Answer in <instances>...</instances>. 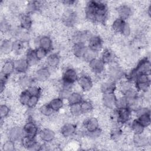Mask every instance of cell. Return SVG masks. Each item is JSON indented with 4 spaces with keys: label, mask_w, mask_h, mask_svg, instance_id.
<instances>
[{
    "label": "cell",
    "mask_w": 151,
    "mask_h": 151,
    "mask_svg": "<svg viewBox=\"0 0 151 151\" xmlns=\"http://www.w3.org/2000/svg\"><path fill=\"white\" fill-rule=\"evenodd\" d=\"M117 96L114 93L104 94L102 96L101 102L103 106L108 109H114Z\"/></svg>",
    "instance_id": "e0dca14e"
},
{
    "label": "cell",
    "mask_w": 151,
    "mask_h": 151,
    "mask_svg": "<svg viewBox=\"0 0 151 151\" xmlns=\"http://www.w3.org/2000/svg\"><path fill=\"white\" fill-rule=\"evenodd\" d=\"M25 58H26L30 67L35 65L39 62V61L36 57L35 54V50L32 48H29L27 50Z\"/></svg>",
    "instance_id": "74e56055"
},
{
    "label": "cell",
    "mask_w": 151,
    "mask_h": 151,
    "mask_svg": "<svg viewBox=\"0 0 151 151\" xmlns=\"http://www.w3.org/2000/svg\"><path fill=\"white\" fill-rule=\"evenodd\" d=\"M122 134L123 132L122 130L119 127H116L111 130L110 133V137L113 140H117L121 137Z\"/></svg>",
    "instance_id": "f5cc1de1"
},
{
    "label": "cell",
    "mask_w": 151,
    "mask_h": 151,
    "mask_svg": "<svg viewBox=\"0 0 151 151\" xmlns=\"http://www.w3.org/2000/svg\"><path fill=\"white\" fill-rule=\"evenodd\" d=\"M19 27L22 30L29 31L32 25V20L30 16V14L28 13H23L19 15Z\"/></svg>",
    "instance_id": "d6986e66"
},
{
    "label": "cell",
    "mask_w": 151,
    "mask_h": 151,
    "mask_svg": "<svg viewBox=\"0 0 151 151\" xmlns=\"http://www.w3.org/2000/svg\"><path fill=\"white\" fill-rule=\"evenodd\" d=\"M77 83L84 92L89 91L93 87V81L92 78L86 74H83L78 76Z\"/></svg>",
    "instance_id": "8fae6325"
},
{
    "label": "cell",
    "mask_w": 151,
    "mask_h": 151,
    "mask_svg": "<svg viewBox=\"0 0 151 151\" xmlns=\"http://www.w3.org/2000/svg\"><path fill=\"white\" fill-rule=\"evenodd\" d=\"M61 57L57 52L49 53L45 58L46 64L49 68H55L60 64Z\"/></svg>",
    "instance_id": "ffe728a7"
},
{
    "label": "cell",
    "mask_w": 151,
    "mask_h": 151,
    "mask_svg": "<svg viewBox=\"0 0 151 151\" xmlns=\"http://www.w3.org/2000/svg\"><path fill=\"white\" fill-rule=\"evenodd\" d=\"M84 134L86 136H87V137L91 138V139H96L99 137L101 133H102V130H101L100 128L97 129L96 130L92 131V132H84Z\"/></svg>",
    "instance_id": "db71d44e"
},
{
    "label": "cell",
    "mask_w": 151,
    "mask_h": 151,
    "mask_svg": "<svg viewBox=\"0 0 151 151\" xmlns=\"http://www.w3.org/2000/svg\"><path fill=\"white\" fill-rule=\"evenodd\" d=\"M131 31H132V29H131L130 25L129 24V22H126L121 34L125 37H128L131 34Z\"/></svg>",
    "instance_id": "9f6ffc18"
},
{
    "label": "cell",
    "mask_w": 151,
    "mask_h": 151,
    "mask_svg": "<svg viewBox=\"0 0 151 151\" xmlns=\"http://www.w3.org/2000/svg\"><path fill=\"white\" fill-rule=\"evenodd\" d=\"M126 74L123 68L117 64L116 63H114L109 65L107 71L109 80L117 83L125 77Z\"/></svg>",
    "instance_id": "3957f363"
},
{
    "label": "cell",
    "mask_w": 151,
    "mask_h": 151,
    "mask_svg": "<svg viewBox=\"0 0 151 151\" xmlns=\"http://www.w3.org/2000/svg\"><path fill=\"white\" fill-rule=\"evenodd\" d=\"M78 78V74L76 70L73 67H68L63 73L61 81L74 85L77 82Z\"/></svg>",
    "instance_id": "52a82bcc"
},
{
    "label": "cell",
    "mask_w": 151,
    "mask_h": 151,
    "mask_svg": "<svg viewBox=\"0 0 151 151\" xmlns=\"http://www.w3.org/2000/svg\"><path fill=\"white\" fill-rule=\"evenodd\" d=\"M11 26L5 19H2L1 21V31L4 33L8 32Z\"/></svg>",
    "instance_id": "11a10c76"
},
{
    "label": "cell",
    "mask_w": 151,
    "mask_h": 151,
    "mask_svg": "<svg viewBox=\"0 0 151 151\" xmlns=\"http://www.w3.org/2000/svg\"><path fill=\"white\" fill-rule=\"evenodd\" d=\"M127 21L121 18H116L111 24V28L113 31L116 33L122 34L124 25Z\"/></svg>",
    "instance_id": "d6a6232c"
},
{
    "label": "cell",
    "mask_w": 151,
    "mask_h": 151,
    "mask_svg": "<svg viewBox=\"0 0 151 151\" xmlns=\"http://www.w3.org/2000/svg\"><path fill=\"white\" fill-rule=\"evenodd\" d=\"M87 46L92 50L99 52L103 47V39L99 35H91L87 41Z\"/></svg>",
    "instance_id": "ba28073f"
},
{
    "label": "cell",
    "mask_w": 151,
    "mask_h": 151,
    "mask_svg": "<svg viewBox=\"0 0 151 151\" xmlns=\"http://www.w3.org/2000/svg\"><path fill=\"white\" fill-rule=\"evenodd\" d=\"M129 129L133 132V134H140L144 133L145 128L137 120L134 119L129 124Z\"/></svg>",
    "instance_id": "e575fe53"
},
{
    "label": "cell",
    "mask_w": 151,
    "mask_h": 151,
    "mask_svg": "<svg viewBox=\"0 0 151 151\" xmlns=\"http://www.w3.org/2000/svg\"><path fill=\"white\" fill-rule=\"evenodd\" d=\"M88 67L90 71L96 75L101 74L106 69V64L98 57L93 59L88 63Z\"/></svg>",
    "instance_id": "30bf717a"
},
{
    "label": "cell",
    "mask_w": 151,
    "mask_h": 151,
    "mask_svg": "<svg viewBox=\"0 0 151 151\" xmlns=\"http://www.w3.org/2000/svg\"><path fill=\"white\" fill-rule=\"evenodd\" d=\"M133 83L134 84V88L137 92L146 93L150 89V74H140L136 77Z\"/></svg>",
    "instance_id": "7a4b0ae2"
},
{
    "label": "cell",
    "mask_w": 151,
    "mask_h": 151,
    "mask_svg": "<svg viewBox=\"0 0 151 151\" xmlns=\"http://www.w3.org/2000/svg\"><path fill=\"white\" fill-rule=\"evenodd\" d=\"M128 107V100L126 96L122 95L119 97H117L115 109H122Z\"/></svg>",
    "instance_id": "7bdbcfd3"
},
{
    "label": "cell",
    "mask_w": 151,
    "mask_h": 151,
    "mask_svg": "<svg viewBox=\"0 0 151 151\" xmlns=\"http://www.w3.org/2000/svg\"><path fill=\"white\" fill-rule=\"evenodd\" d=\"M1 71V76L9 78L15 71L14 60L11 59L5 60L2 64Z\"/></svg>",
    "instance_id": "4fadbf2b"
},
{
    "label": "cell",
    "mask_w": 151,
    "mask_h": 151,
    "mask_svg": "<svg viewBox=\"0 0 151 151\" xmlns=\"http://www.w3.org/2000/svg\"><path fill=\"white\" fill-rule=\"evenodd\" d=\"M91 35L87 31H77L74 33L72 39L74 42H83L86 44Z\"/></svg>",
    "instance_id": "4316f807"
},
{
    "label": "cell",
    "mask_w": 151,
    "mask_h": 151,
    "mask_svg": "<svg viewBox=\"0 0 151 151\" xmlns=\"http://www.w3.org/2000/svg\"><path fill=\"white\" fill-rule=\"evenodd\" d=\"M68 109L71 115L74 117H78L83 114L80 109V104L68 105Z\"/></svg>",
    "instance_id": "f6af8a7d"
},
{
    "label": "cell",
    "mask_w": 151,
    "mask_h": 151,
    "mask_svg": "<svg viewBox=\"0 0 151 151\" xmlns=\"http://www.w3.org/2000/svg\"><path fill=\"white\" fill-rule=\"evenodd\" d=\"M34 50H35V54L36 57L39 61L44 59H45L48 54H49L47 51H45V50H44L43 48L40 47H36L35 48H34Z\"/></svg>",
    "instance_id": "7dc6e473"
},
{
    "label": "cell",
    "mask_w": 151,
    "mask_h": 151,
    "mask_svg": "<svg viewBox=\"0 0 151 151\" xmlns=\"http://www.w3.org/2000/svg\"><path fill=\"white\" fill-rule=\"evenodd\" d=\"M22 146L28 150H40L41 144L38 142L35 138L24 137L21 142Z\"/></svg>",
    "instance_id": "5bb4252c"
},
{
    "label": "cell",
    "mask_w": 151,
    "mask_h": 151,
    "mask_svg": "<svg viewBox=\"0 0 151 151\" xmlns=\"http://www.w3.org/2000/svg\"><path fill=\"white\" fill-rule=\"evenodd\" d=\"M114 112L117 123L122 125L129 122L132 114V111L128 107L119 109H114Z\"/></svg>",
    "instance_id": "5b68a950"
},
{
    "label": "cell",
    "mask_w": 151,
    "mask_h": 151,
    "mask_svg": "<svg viewBox=\"0 0 151 151\" xmlns=\"http://www.w3.org/2000/svg\"><path fill=\"white\" fill-rule=\"evenodd\" d=\"M80 109L83 114L88 113L91 112L94 108L93 104L91 101L87 100H83L80 103Z\"/></svg>",
    "instance_id": "ab89813d"
},
{
    "label": "cell",
    "mask_w": 151,
    "mask_h": 151,
    "mask_svg": "<svg viewBox=\"0 0 151 151\" xmlns=\"http://www.w3.org/2000/svg\"><path fill=\"white\" fill-rule=\"evenodd\" d=\"M10 107L6 104H1L0 105V117L1 120H4L8 117L10 114Z\"/></svg>",
    "instance_id": "bcb514c9"
},
{
    "label": "cell",
    "mask_w": 151,
    "mask_h": 151,
    "mask_svg": "<svg viewBox=\"0 0 151 151\" xmlns=\"http://www.w3.org/2000/svg\"><path fill=\"white\" fill-rule=\"evenodd\" d=\"M100 91L103 94L114 93L117 88V83L110 80L104 81L100 86Z\"/></svg>",
    "instance_id": "cb8c5ba5"
},
{
    "label": "cell",
    "mask_w": 151,
    "mask_h": 151,
    "mask_svg": "<svg viewBox=\"0 0 151 151\" xmlns=\"http://www.w3.org/2000/svg\"><path fill=\"white\" fill-rule=\"evenodd\" d=\"M42 3L41 1H29L27 5V13L30 14L31 13L38 11L42 6Z\"/></svg>",
    "instance_id": "f35d334b"
},
{
    "label": "cell",
    "mask_w": 151,
    "mask_h": 151,
    "mask_svg": "<svg viewBox=\"0 0 151 151\" xmlns=\"http://www.w3.org/2000/svg\"><path fill=\"white\" fill-rule=\"evenodd\" d=\"M38 47H40L48 53H50L53 49V42L51 38L46 35H42L38 38Z\"/></svg>",
    "instance_id": "2e32d148"
},
{
    "label": "cell",
    "mask_w": 151,
    "mask_h": 151,
    "mask_svg": "<svg viewBox=\"0 0 151 151\" xmlns=\"http://www.w3.org/2000/svg\"><path fill=\"white\" fill-rule=\"evenodd\" d=\"M51 76L50 68L47 66L38 68L34 73L33 77L35 81L43 83L47 81Z\"/></svg>",
    "instance_id": "9c48e42d"
},
{
    "label": "cell",
    "mask_w": 151,
    "mask_h": 151,
    "mask_svg": "<svg viewBox=\"0 0 151 151\" xmlns=\"http://www.w3.org/2000/svg\"><path fill=\"white\" fill-rule=\"evenodd\" d=\"M38 136L42 142L48 143L54 141L56 137V133L52 129L45 127L39 131Z\"/></svg>",
    "instance_id": "7c38bea8"
},
{
    "label": "cell",
    "mask_w": 151,
    "mask_h": 151,
    "mask_svg": "<svg viewBox=\"0 0 151 151\" xmlns=\"http://www.w3.org/2000/svg\"><path fill=\"white\" fill-rule=\"evenodd\" d=\"M13 41L10 39H4L1 41L0 45V51L2 54L7 55L11 53L12 49Z\"/></svg>",
    "instance_id": "f546056e"
},
{
    "label": "cell",
    "mask_w": 151,
    "mask_h": 151,
    "mask_svg": "<svg viewBox=\"0 0 151 151\" xmlns=\"http://www.w3.org/2000/svg\"><path fill=\"white\" fill-rule=\"evenodd\" d=\"M83 126L85 129V132H92L100 128L99 122L98 119L94 116H90L86 118L83 121Z\"/></svg>",
    "instance_id": "ac0fdd59"
},
{
    "label": "cell",
    "mask_w": 151,
    "mask_h": 151,
    "mask_svg": "<svg viewBox=\"0 0 151 151\" xmlns=\"http://www.w3.org/2000/svg\"><path fill=\"white\" fill-rule=\"evenodd\" d=\"M2 150L3 151H13L15 150V142L7 139L2 144Z\"/></svg>",
    "instance_id": "681fc988"
},
{
    "label": "cell",
    "mask_w": 151,
    "mask_h": 151,
    "mask_svg": "<svg viewBox=\"0 0 151 151\" xmlns=\"http://www.w3.org/2000/svg\"><path fill=\"white\" fill-rule=\"evenodd\" d=\"M132 142L135 146L144 147L149 145L150 139L149 137L142 133L140 134H133Z\"/></svg>",
    "instance_id": "7402d4cb"
},
{
    "label": "cell",
    "mask_w": 151,
    "mask_h": 151,
    "mask_svg": "<svg viewBox=\"0 0 151 151\" xmlns=\"http://www.w3.org/2000/svg\"><path fill=\"white\" fill-rule=\"evenodd\" d=\"M60 132L65 138L72 137L77 132V125L73 123H66L61 127Z\"/></svg>",
    "instance_id": "9a60e30c"
},
{
    "label": "cell",
    "mask_w": 151,
    "mask_h": 151,
    "mask_svg": "<svg viewBox=\"0 0 151 151\" xmlns=\"http://www.w3.org/2000/svg\"><path fill=\"white\" fill-rule=\"evenodd\" d=\"M77 19V15L74 11H67L63 18L64 24L68 27H72L76 22Z\"/></svg>",
    "instance_id": "4dcf8cb0"
},
{
    "label": "cell",
    "mask_w": 151,
    "mask_h": 151,
    "mask_svg": "<svg viewBox=\"0 0 151 151\" xmlns=\"http://www.w3.org/2000/svg\"><path fill=\"white\" fill-rule=\"evenodd\" d=\"M100 58L106 65H110L116 63V57L114 52L111 49L105 48L103 50Z\"/></svg>",
    "instance_id": "d4e9b609"
},
{
    "label": "cell",
    "mask_w": 151,
    "mask_h": 151,
    "mask_svg": "<svg viewBox=\"0 0 151 151\" xmlns=\"http://www.w3.org/2000/svg\"><path fill=\"white\" fill-rule=\"evenodd\" d=\"M108 16V6L105 2L89 1L85 6V17L96 24H105Z\"/></svg>",
    "instance_id": "6da1fadb"
},
{
    "label": "cell",
    "mask_w": 151,
    "mask_h": 151,
    "mask_svg": "<svg viewBox=\"0 0 151 151\" xmlns=\"http://www.w3.org/2000/svg\"><path fill=\"white\" fill-rule=\"evenodd\" d=\"M118 88L122 94L124 95L134 88L133 86V82L127 79H122V80L119 81Z\"/></svg>",
    "instance_id": "f1b7e54d"
},
{
    "label": "cell",
    "mask_w": 151,
    "mask_h": 151,
    "mask_svg": "<svg viewBox=\"0 0 151 151\" xmlns=\"http://www.w3.org/2000/svg\"><path fill=\"white\" fill-rule=\"evenodd\" d=\"M31 96H41L42 89L40 86L32 85L26 89Z\"/></svg>",
    "instance_id": "f907efd6"
},
{
    "label": "cell",
    "mask_w": 151,
    "mask_h": 151,
    "mask_svg": "<svg viewBox=\"0 0 151 151\" xmlns=\"http://www.w3.org/2000/svg\"><path fill=\"white\" fill-rule=\"evenodd\" d=\"M15 72L18 74H24L28 71L30 67L25 58H20L14 61Z\"/></svg>",
    "instance_id": "44dd1931"
},
{
    "label": "cell",
    "mask_w": 151,
    "mask_h": 151,
    "mask_svg": "<svg viewBox=\"0 0 151 151\" xmlns=\"http://www.w3.org/2000/svg\"><path fill=\"white\" fill-rule=\"evenodd\" d=\"M87 48V46L85 43L74 42L71 47V51L75 57L77 58H82Z\"/></svg>",
    "instance_id": "484cf974"
},
{
    "label": "cell",
    "mask_w": 151,
    "mask_h": 151,
    "mask_svg": "<svg viewBox=\"0 0 151 151\" xmlns=\"http://www.w3.org/2000/svg\"><path fill=\"white\" fill-rule=\"evenodd\" d=\"M39 112L45 117H50L55 113L51 108L48 103H45L40 106L39 108Z\"/></svg>",
    "instance_id": "b9f144b4"
},
{
    "label": "cell",
    "mask_w": 151,
    "mask_h": 151,
    "mask_svg": "<svg viewBox=\"0 0 151 151\" xmlns=\"http://www.w3.org/2000/svg\"><path fill=\"white\" fill-rule=\"evenodd\" d=\"M117 12L119 18L127 20L133 14L132 9L128 5H121L117 8Z\"/></svg>",
    "instance_id": "83f0119b"
},
{
    "label": "cell",
    "mask_w": 151,
    "mask_h": 151,
    "mask_svg": "<svg viewBox=\"0 0 151 151\" xmlns=\"http://www.w3.org/2000/svg\"><path fill=\"white\" fill-rule=\"evenodd\" d=\"M98 53L93 50H92L91 49L89 48H87V49L86 50L82 58L84 60V61H85L86 63H89L90 61H91V60H93V59L98 57Z\"/></svg>",
    "instance_id": "60d3db41"
},
{
    "label": "cell",
    "mask_w": 151,
    "mask_h": 151,
    "mask_svg": "<svg viewBox=\"0 0 151 151\" xmlns=\"http://www.w3.org/2000/svg\"><path fill=\"white\" fill-rule=\"evenodd\" d=\"M35 81L33 76H30L25 74L19 76L17 80L18 84L23 89H27L29 87L34 85Z\"/></svg>",
    "instance_id": "603a6c76"
},
{
    "label": "cell",
    "mask_w": 151,
    "mask_h": 151,
    "mask_svg": "<svg viewBox=\"0 0 151 151\" xmlns=\"http://www.w3.org/2000/svg\"><path fill=\"white\" fill-rule=\"evenodd\" d=\"M6 134L8 139L12 140L15 143H21L25 137L22 127L18 126H15L9 128L6 133Z\"/></svg>",
    "instance_id": "8992f818"
},
{
    "label": "cell",
    "mask_w": 151,
    "mask_h": 151,
    "mask_svg": "<svg viewBox=\"0 0 151 151\" xmlns=\"http://www.w3.org/2000/svg\"><path fill=\"white\" fill-rule=\"evenodd\" d=\"M30 94L27 91L26 89H24L19 94V97H18V100L19 103L24 106H26L27 104L28 101V100L30 97Z\"/></svg>",
    "instance_id": "ee69618b"
},
{
    "label": "cell",
    "mask_w": 151,
    "mask_h": 151,
    "mask_svg": "<svg viewBox=\"0 0 151 151\" xmlns=\"http://www.w3.org/2000/svg\"><path fill=\"white\" fill-rule=\"evenodd\" d=\"M84 100L83 95L77 91H72L67 101L68 105L80 104Z\"/></svg>",
    "instance_id": "d590c367"
},
{
    "label": "cell",
    "mask_w": 151,
    "mask_h": 151,
    "mask_svg": "<svg viewBox=\"0 0 151 151\" xmlns=\"http://www.w3.org/2000/svg\"><path fill=\"white\" fill-rule=\"evenodd\" d=\"M136 119L145 129L149 127L151 123L150 111L149 110L144 113L137 116Z\"/></svg>",
    "instance_id": "1f68e13d"
},
{
    "label": "cell",
    "mask_w": 151,
    "mask_h": 151,
    "mask_svg": "<svg viewBox=\"0 0 151 151\" xmlns=\"http://www.w3.org/2000/svg\"><path fill=\"white\" fill-rule=\"evenodd\" d=\"M24 136L29 138H35L38 135L39 129L37 124L31 118H28L27 122L22 126Z\"/></svg>",
    "instance_id": "277c9868"
},
{
    "label": "cell",
    "mask_w": 151,
    "mask_h": 151,
    "mask_svg": "<svg viewBox=\"0 0 151 151\" xmlns=\"http://www.w3.org/2000/svg\"><path fill=\"white\" fill-rule=\"evenodd\" d=\"M25 42L22 40L17 38L13 41L12 44V52L16 55H20L22 53L25 47Z\"/></svg>",
    "instance_id": "8d00e7d4"
},
{
    "label": "cell",
    "mask_w": 151,
    "mask_h": 151,
    "mask_svg": "<svg viewBox=\"0 0 151 151\" xmlns=\"http://www.w3.org/2000/svg\"><path fill=\"white\" fill-rule=\"evenodd\" d=\"M72 90L73 89L61 87L58 91V97H60L64 100H67L68 97H69L70 94L73 91Z\"/></svg>",
    "instance_id": "816d5d0a"
},
{
    "label": "cell",
    "mask_w": 151,
    "mask_h": 151,
    "mask_svg": "<svg viewBox=\"0 0 151 151\" xmlns=\"http://www.w3.org/2000/svg\"><path fill=\"white\" fill-rule=\"evenodd\" d=\"M64 101L60 97H57L52 99L48 103L54 112H57L63 107L64 104Z\"/></svg>",
    "instance_id": "836d02e7"
},
{
    "label": "cell",
    "mask_w": 151,
    "mask_h": 151,
    "mask_svg": "<svg viewBox=\"0 0 151 151\" xmlns=\"http://www.w3.org/2000/svg\"><path fill=\"white\" fill-rule=\"evenodd\" d=\"M40 99V96H30L26 106L28 109H34L38 104Z\"/></svg>",
    "instance_id": "c3c4849f"
}]
</instances>
